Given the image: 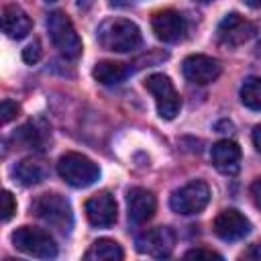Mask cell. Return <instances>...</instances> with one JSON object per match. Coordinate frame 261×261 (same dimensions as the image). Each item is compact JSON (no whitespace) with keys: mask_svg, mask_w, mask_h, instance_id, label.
<instances>
[{"mask_svg":"<svg viewBox=\"0 0 261 261\" xmlns=\"http://www.w3.org/2000/svg\"><path fill=\"white\" fill-rule=\"evenodd\" d=\"M253 35H255V24L251 20H247L245 16H241L239 12L226 14L218 22V29H216L218 43L224 47H239V45L247 43Z\"/></svg>","mask_w":261,"mask_h":261,"instance_id":"cell-9","label":"cell"},{"mask_svg":"<svg viewBox=\"0 0 261 261\" xmlns=\"http://www.w3.org/2000/svg\"><path fill=\"white\" fill-rule=\"evenodd\" d=\"M12 173L22 186H37L49 177V165L41 157H24L14 165Z\"/></svg>","mask_w":261,"mask_h":261,"instance_id":"cell-17","label":"cell"},{"mask_svg":"<svg viewBox=\"0 0 261 261\" xmlns=\"http://www.w3.org/2000/svg\"><path fill=\"white\" fill-rule=\"evenodd\" d=\"M194 2H202V4H206V2H212V0H194Z\"/></svg>","mask_w":261,"mask_h":261,"instance_id":"cell-30","label":"cell"},{"mask_svg":"<svg viewBox=\"0 0 261 261\" xmlns=\"http://www.w3.org/2000/svg\"><path fill=\"white\" fill-rule=\"evenodd\" d=\"M188 259H222L220 253L216 251H210V249H190L186 253Z\"/></svg>","mask_w":261,"mask_h":261,"instance_id":"cell-25","label":"cell"},{"mask_svg":"<svg viewBox=\"0 0 261 261\" xmlns=\"http://www.w3.org/2000/svg\"><path fill=\"white\" fill-rule=\"evenodd\" d=\"M124 257L122 247L112 239H98L84 253L86 261H120Z\"/></svg>","mask_w":261,"mask_h":261,"instance_id":"cell-20","label":"cell"},{"mask_svg":"<svg viewBox=\"0 0 261 261\" xmlns=\"http://www.w3.org/2000/svg\"><path fill=\"white\" fill-rule=\"evenodd\" d=\"M133 73L130 63H120V61H98L92 69V75L96 77V82H100L102 86H118L122 84L128 75Z\"/></svg>","mask_w":261,"mask_h":261,"instance_id":"cell-18","label":"cell"},{"mask_svg":"<svg viewBox=\"0 0 261 261\" xmlns=\"http://www.w3.org/2000/svg\"><path fill=\"white\" fill-rule=\"evenodd\" d=\"M12 245L16 251L37 257V259H53L57 257V243L55 239L39 226H18L12 232Z\"/></svg>","mask_w":261,"mask_h":261,"instance_id":"cell-5","label":"cell"},{"mask_svg":"<svg viewBox=\"0 0 261 261\" xmlns=\"http://www.w3.org/2000/svg\"><path fill=\"white\" fill-rule=\"evenodd\" d=\"M151 27H153L155 37L163 43H177L186 35V29H188L181 12H177L173 8H165V10L155 12L151 18Z\"/></svg>","mask_w":261,"mask_h":261,"instance_id":"cell-12","label":"cell"},{"mask_svg":"<svg viewBox=\"0 0 261 261\" xmlns=\"http://www.w3.org/2000/svg\"><path fill=\"white\" fill-rule=\"evenodd\" d=\"M14 212H16V202H14L12 194L4 190V192H2V220L8 222Z\"/></svg>","mask_w":261,"mask_h":261,"instance_id":"cell-24","label":"cell"},{"mask_svg":"<svg viewBox=\"0 0 261 261\" xmlns=\"http://www.w3.org/2000/svg\"><path fill=\"white\" fill-rule=\"evenodd\" d=\"M16 135L29 149H35V151L47 149V143L51 139V130L41 118H35V120H29L27 124H22Z\"/></svg>","mask_w":261,"mask_h":261,"instance_id":"cell-19","label":"cell"},{"mask_svg":"<svg viewBox=\"0 0 261 261\" xmlns=\"http://www.w3.org/2000/svg\"><path fill=\"white\" fill-rule=\"evenodd\" d=\"M18 104L16 102H12V100H2V104H0V122L2 124H8L12 118H16L18 116Z\"/></svg>","mask_w":261,"mask_h":261,"instance_id":"cell-22","label":"cell"},{"mask_svg":"<svg viewBox=\"0 0 261 261\" xmlns=\"http://www.w3.org/2000/svg\"><path fill=\"white\" fill-rule=\"evenodd\" d=\"M31 29L33 20L18 4H6L2 8V31L6 33V37L20 41L31 33Z\"/></svg>","mask_w":261,"mask_h":261,"instance_id":"cell-16","label":"cell"},{"mask_svg":"<svg viewBox=\"0 0 261 261\" xmlns=\"http://www.w3.org/2000/svg\"><path fill=\"white\" fill-rule=\"evenodd\" d=\"M135 247L139 253L155 259L169 257L175 249V232L169 226H155V228L143 230L141 234H137Z\"/></svg>","mask_w":261,"mask_h":261,"instance_id":"cell-8","label":"cell"},{"mask_svg":"<svg viewBox=\"0 0 261 261\" xmlns=\"http://www.w3.org/2000/svg\"><path fill=\"white\" fill-rule=\"evenodd\" d=\"M222 71V65L218 59L208 55H188L181 61V73L188 82L196 86H208L218 80Z\"/></svg>","mask_w":261,"mask_h":261,"instance_id":"cell-10","label":"cell"},{"mask_svg":"<svg viewBox=\"0 0 261 261\" xmlns=\"http://www.w3.org/2000/svg\"><path fill=\"white\" fill-rule=\"evenodd\" d=\"M208 202H210V188L202 179L188 181L186 186L175 190L169 198L171 210L181 216H192V214L202 212L208 206Z\"/></svg>","mask_w":261,"mask_h":261,"instance_id":"cell-6","label":"cell"},{"mask_svg":"<svg viewBox=\"0 0 261 261\" xmlns=\"http://www.w3.org/2000/svg\"><path fill=\"white\" fill-rule=\"evenodd\" d=\"M145 88L153 94L157 112L165 120H173L181 110V98L173 86V82L163 73H153L145 80Z\"/></svg>","mask_w":261,"mask_h":261,"instance_id":"cell-7","label":"cell"},{"mask_svg":"<svg viewBox=\"0 0 261 261\" xmlns=\"http://www.w3.org/2000/svg\"><path fill=\"white\" fill-rule=\"evenodd\" d=\"M57 173L71 188H88V186H92V184L98 181L100 167L92 159H88L86 155L75 153V151H69V153H63L59 157V161H57Z\"/></svg>","mask_w":261,"mask_h":261,"instance_id":"cell-3","label":"cell"},{"mask_svg":"<svg viewBox=\"0 0 261 261\" xmlns=\"http://www.w3.org/2000/svg\"><path fill=\"white\" fill-rule=\"evenodd\" d=\"M241 102L249 110H261V77H247L243 82Z\"/></svg>","mask_w":261,"mask_h":261,"instance_id":"cell-21","label":"cell"},{"mask_svg":"<svg viewBox=\"0 0 261 261\" xmlns=\"http://www.w3.org/2000/svg\"><path fill=\"white\" fill-rule=\"evenodd\" d=\"M84 210H86L88 222L96 228H108L118 218L116 200L110 192H98L92 198H88L84 204Z\"/></svg>","mask_w":261,"mask_h":261,"instance_id":"cell-11","label":"cell"},{"mask_svg":"<svg viewBox=\"0 0 261 261\" xmlns=\"http://www.w3.org/2000/svg\"><path fill=\"white\" fill-rule=\"evenodd\" d=\"M47 31L61 55L69 59H75L82 55V39L75 33L71 18L63 10H53L47 14Z\"/></svg>","mask_w":261,"mask_h":261,"instance_id":"cell-4","label":"cell"},{"mask_svg":"<svg viewBox=\"0 0 261 261\" xmlns=\"http://www.w3.org/2000/svg\"><path fill=\"white\" fill-rule=\"evenodd\" d=\"M212 165L224 173V175H234L241 169V147L234 141H218L212 145Z\"/></svg>","mask_w":261,"mask_h":261,"instance_id":"cell-15","label":"cell"},{"mask_svg":"<svg viewBox=\"0 0 261 261\" xmlns=\"http://www.w3.org/2000/svg\"><path fill=\"white\" fill-rule=\"evenodd\" d=\"M45 2H57V0H45Z\"/></svg>","mask_w":261,"mask_h":261,"instance_id":"cell-31","label":"cell"},{"mask_svg":"<svg viewBox=\"0 0 261 261\" xmlns=\"http://www.w3.org/2000/svg\"><path fill=\"white\" fill-rule=\"evenodd\" d=\"M212 228L214 234L222 241H241L251 232V222L243 212L234 208H226L214 218Z\"/></svg>","mask_w":261,"mask_h":261,"instance_id":"cell-13","label":"cell"},{"mask_svg":"<svg viewBox=\"0 0 261 261\" xmlns=\"http://www.w3.org/2000/svg\"><path fill=\"white\" fill-rule=\"evenodd\" d=\"M41 43L35 39L33 43H29L24 49H22V61L24 63H29V65H35L39 59H41Z\"/></svg>","mask_w":261,"mask_h":261,"instance_id":"cell-23","label":"cell"},{"mask_svg":"<svg viewBox=\"0 0 261 261\" xmlns=\"http://www.w3.org/2000/svg\"><path fill=\"white\" fill-rule=\"evenodd\" d=\"M77 2V8H82V10H88L90 6H92V2L94 0H75Z\"/></svg>","mask_w":261,"mask_h":261,"instance_id":"cell-28","label":"cell"},{"mask_svg":"<svg viewBox=\"0 0 261 261\" xmlns=\"http://www.w3.org/2000/svg\"><path fill=\"white\" fill-rule=\"evenodd\" d=\"M249 194H251V198H253V204L257 206V210H261V177H259V179H255V181L251 184V188H249Z\"/></svg>","mask_w":261,"mask_h":261,"instance_id":"cell-26","label":"cell"},{"mask_svg":"<svg viewBox=\"0 0 261 261\" xmlns=\"http://www.w3.org/2000/svg\"><path fill=\"white\" fill-rule=\"evenodd\" d=\"M31 212L43 220L47 226L67 234L73 226V212H71V204L65 196L61 194H41L33 200L31 204Z\"/></svg>","mask_w":261,"mask_h":261,"instance_id":"cell-2","label":"cell"},{"mask_svg":"<svg viewBox=\"0 0 261 261\" xmlns=\"http://www.w3.org/2000/svg\"><path fill=\"white\" fill-rule=\"evenodd\" d=\"M96 39L102 49L114 53H130L141 47V29L128 18H106L96 31Z\"/></svg>","mask_w":261,"mask_h":261,"instance_id":"cell-1","label":"cell"},{"mask_svg":"<svg viewBox=\"0 0 261 261\" xmlns=\"http://www.w3.org/2000/svg\"><path fill=\"white\" fill-rule=\"evenodd\" d=\"M157 208V200L153 192L145 188H130L126 192V214L130 224H145L153 218Z\"/></svg>","mask_w":261,"mask_h":261,"instance_id":"cell-14","label":"cell"},{"mask_svg":"<svg viewBox=\"0 0 261 261\" xmlns=\"http://www.w3.org/2000/svg\"><path fill=\"white\" fill-rule=\"evenodd\" d=\"M253 145H255V149L261 153V124H257V126L253 128Z\"/></svg>","mask_w":261,"mask_h":261,"instance_id":"cell-27","label":"cell"},{"mask_svg":"<svg viewBox=\"0 0 261 261\" xmlns=\"http://www.w3.org/2000/svg\"><path fill=\"white\" fill-rule=\"evenodd\" d=\"M249 8H261V0H243Z\"/></svg>","mask_w":261,"mask_h":261,"instance_id":"cell-29","label":"cell"}]
</instances>
